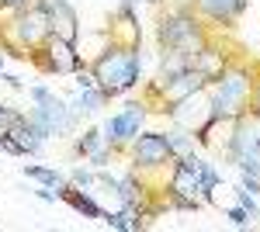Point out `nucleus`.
I'll list each match as a JSON object with an SVG mask.
<instances>
[{
  "label": "nucleus",
  "mask_w": 260,
  "mask_h": 232,
  "mask_svg": "<svg viewBox=\"0 0 260 232\" xmlns=\"http://www.w3.org/2000/svg\"><path fill=\"white\" fill-rule=\"evenodd\" d=\"M250 115H260V80H253V90H250Z\"/></svg>",
  "instance_id": "nucleus-27"
},
{
  "label": "nucleus",
  "mask_w": 260,
  "mask_h": 232,
  "mask_svg": "<svg viewBox=\"0 0 260 232\" xmlns=\"http://www.w3.org/2000/svg\"><path fill=\"white\" fill-rule=\"evenodd\" d=\"M0 149H4V153H11V156H24L21 142L11 136V132H0Z\"/></svg>",
  "instance_id": "nucleus-25"
},
{
  "label": "nucleus",
  "mask_w": 260,
  "mask_h": 232,
  "mask_svg": "<svg viewBox=\"0 0 260 232\" xmlns=\"http://www.w3.org/2000/svg\"><path fill=\"white\" fill-rule=\"evenodd\" d=\"M250 0H194V11L212 24H233L246 11Z\"/></svg>",
  "instance_id": "nucleus-12"
},
{
  "label": "nucleus",
  "mask_w": 260,
  "mask_h": 232,
  "mask_svg": "<svg viewBox=\"0 0 260 232\" xmlns=\"http://www.w3.org/2000/svg\"><path fill=\"white\" fill-rule=\"evenodd\" d=\"M257 121H260V115H257Z\"/></svg>",
  "instance_id": "nucleus-33"
},
{
  "label": "nucleus",
  "mask_w": 260,
  "mask_h": 232,
  "mask_svg": "<svg viewBox=\"0 0 260 232\" xmlns=\"http://www.w3.org/2000/svg\"><path fill=\"white\" fill-rule=\"evenodd\" d=\"M156 39H160L163 52L184 56L187 62H194V56L208 45V35H205L201 21L194 18V11H187V7H177V11H170V14L160 21Z\"/></svg>",
  "instance_id": "nucleus-3"
},
{
  "label": "nucleus",
  "mask_w": 260,
  "mask_h": 232,
  "mask_svg": "<svg viewBox=\"0 0 260 232\" xmlns=\"http://www.w3.org/2000/svg\"><path fill=\"white\" fill-rule=\"evenodd\" d=\"M156 90H160V97H163V108H160V111H167V108H174V104H180V101L201 94V90H208V77L198 73L194 66H187V70L174 73L170 80L156 83V87H153V94H156Z\"/></svg>",
  "instance_id": "nucleus-7"
},
{
  "label": "nucleus",
  "mask_w": 260,
  "mask_h": 232,
  "mask_svg": "<svg viewBox=\"0 0 260 232\" xmlns=\"http://www.w3.org/2000/svg\"><path fill=\"white\" fill-rule=\"evenodd\" d=\"M250 90H253V73L243 66H225L208 83V118L222 125L250 115Z\"/></svg>",
  "instance_id": "nucleus-1"
},
{
  "label": "nucleus",
  "mask_w": 260,
  "mask_h": 232,
  "mask_svg": "<svg viewBox=\"0 0 260 232\" xmlns=\"http://www.w3.org/2000/svg\"><path fill=\"white\" fill-rule=\"evenodd\" d=\"M28 121L39 128L42 139H59V136H70L73 128H77V121L80 118L73 115V108H70V101H62L56 90L39 101V104H31V111H28Z\"/></svg>",
  "instance_id": "nucleus-4"
},
{
  "label": "nucleus",
  "mask_w": 260,
  "mask_h": 232,
  "mask_svg": "<svg viewBox=\"0 0 260 232\" xmlns=\"http://www.w3.org/2000/svg\"><path fill=\"white\" fill-rule=\"evenodd\" d=\"M177 159H180V163H184V167H187V170H191L194 177H198L201 197H205V205H212V201H215L212 194H215V187L222 184V174L215 170V167H212V163H208V159H205V156L194 153V149H191V153H184V156H177Z\"/></svg>",
  "instance_id": "nucleus-11"
},
{
  "label": "nucleus",
  "mask_w": 260,
  "mask_h": 232,
  "mask_svg": "<svg viewBox=\"0 0 260 232\" xmlns=\"http://www.w3.org/2000/svg\"><path fill=\"white\" fill-rule=\"evenodd\" d=\"M225 218H229L236 229H246V225H253V218H250V212H246L243 205H233V208H225Z\"/></svg>",
  "instance_id": "nucleus-23"
},
{
  "label": "nucleus",
  "mask_w": 260,
  "mask_h": 232,
  "mask_svg": "<svg viewBox=\"0 0 260 232\" xmlns=\"http://www.w3.org/2000/svg\"><path fill=\"white\" fill-rule=\"evenodd\" d=\"M108 142L101 139V128H83V136H77V142H73V149L83 156V159H90L94 153H101Z\"/></svg>",
  "instance_id": "nucleus-19"
},
{
  "label": "nucleus",
  "mask_w": 260,
  "mask_h": 232,
  "mask_svg": "<svg viewBox=\"0 0 260 232\" xmlns=\"http://www.w3.org/2000/svg\"><path fill=\"white\" fill-rule=\"evenodd\" d=\"M70 184H73V187H80V191H90V194H94L98 170H94V167H73V170H70Z\"/></svg>",
  "instance_id": "nucleus-20"
},
{
  "label": "nucleus",
  "mask_w": 260,
  "mask_h": 232,
  "mask_svg": "<svg viewBox=\"0 0 260 232\" xmlns=\"http://www.w3.org/2000/svg\"><path fill=\"white\" fill-rule=\"evenodd\" d=\"M35 197H42V201H49V205H56V201H62L59 194L52 191V187H39V191H35Z\"/></svg>",
  "instance_id": "nucleus-29"
},
{
  "label": "nucleus",
  "mask_w": 260,
  "mask_h": 232,
  "mask_svg": "<svg viewBox=\"0 0 260 232\" xmlns=\"http://www.w3.org/2000/svg\"><path fill=\"white\" fill-rule=\"evenodd\" d=\"M236 170H243V174H250V177H257V180H260V146L243 156L240 163H236Z\"/></svg>",
  "instance_id": "nucleus-21"
},
{
  "label": "nucleus",
  "mask_w": 260,
  "mask_h": 232,
  "mask_svg": "<svg viewBox=\"0 0 260 232\" xmlns=\"http://www.w3.org/2000/svg\"><path fill=\"white\" fill-rule=\"evenodd\" d=\"M236 205H243L246 212H250V218L257 222L260 218V205H257V194H250L246 187H236Z\"/></svg>",
  "instance_id": "nucleus-22"
},
{
  "label": "nucleus",
  "mask_w": 260,
  "mask_h": 232,
  "mask_svg": "<svg viewBox=\"0 0 260 232\" xmlns=\"http://www.w3.org/2000/svg\"><path fill=\"white\" fill-rule=\"evenodd\" d=\"M0 73H4V56H0Z\"/></svg>",
  "instance_id": "nucleus-32"
},
{
  "label": "nucleus",
  "mask_w": 260,
  "mask_h": 232,
  "mask_svg": "<svg viewBox=\"0 0 260 232\" xmlns=\"http://www.w3.org/2000/svg\"><path fill=\"white\" fill-rule=\"evenodd\" d=\"M191 66H194L198 73H205V77H208V83H212V80H215V77L222 73V70H225V56H222L219 49L205 45L198 56H194V62H191Z\"/></svg>",
  "instance_id": "nucleus-17"
},
{
  "label": "nucleus",
  "mask_w": 260,
  "mask_h": 232,
  "mask_svg": "<svg viewBox=\"0 0 260 232\" xmlns=\"http://www.w3.org/2000/svg\"><path fill=\"white\" fill-rule=\"evenodd\" d=\"M4 7H11V11H21V7H31L35 0H0Z\"/></svg>",
  "instance_id": "nucleus-31"
},
{
  "label": "nucleus",
  "mask_w": 260,
  "mask_h": 232,
  "mask_svg": "<svg viewBox=\"0 0 260 232\" xmlns=\"http://www.w3.org/2000/svg\"><path fill=\"white\" fill-rule=\"evenodd\" d=\"M39 66L45 73H56V77H73L83 66L80 52H77V42H66L59 35H49L45 45L39 49Z\"/></svg>",
  "instance_id": "nucleus-6"
},
{
  "label": "nucleus",
  "mask_w": 260,
  "mask_h": 232,
  "mask_svg": "<svg viewBox=\"0 0 260 232\" xmlns=\"http://www.w3.org/2000/svg\"><path fill=\"white\" fill-rule=\"evenodd\" d=\"M73 83H77V90H87V87H98V80L90 73V66H80L77 73H73Z\"/></svg>",
  "instance_id": "nucleus-24"
},
{
  "label": "nucleus",
  "mask_w": 260,
  "mask_h": 232,
  "mask_svg": "<svg viewBox=\"0 0 260 232\" xmlns=\"http://www.w3.org/2000/svg\"><path fill=\"white\" fill-rule=\"evenodd\" d=\"M163 139H167V146H170L174 159L194 149V132H187V128H180V125H174L170 132H163Z\"/></svg>",
  "instance_id": "nucleus-18"
},
{
  "label": "nucleus",
  "mask_w": 260,
  "mask_h": 232,
  "mask_svg": "<svg viewBox=\"0 0 260 232\" xmlns=\"http://www.w3.org/2000/svg\"><path fill=\"white\" fill-rule=\"evenodd\" d=\"M59 197H62V201H66V205H70L77 215H83V218H104V208L94 201V194H90V191H80V187H73V184H70V187H66Z\"/></svg>",
  "instance_id": "nucleus-14"
},
{
  "label": "nucleus",
  "mask_w": 260,
  "mask_h": 232,
  "mask_svg": "<svg viewBox=\"0 0 260 232\" xmlns=\"http://www.w3.org/2000/svg\"><path fill=\"white\" fill-rule=\"evenodd\" d=\"M146 118H149V111H146L142 101H125L121 111H115V115H108L104 121H101V139H104L111 149L132 146V139L142 132Z\"/></svg>",
  "instance_id": "nucleus-5"
},
{
  "label": "nucleus",
  "mask_w": 260,
  "mask_h": 232,
  "mask_svg": "<svg viewBox=\"0 0 260 232\" xmlns=\"http://www.w3.org/2000/svg\"><path fill=\"white\" fill-rule=\"evenodd\" d=\"M24 177H31V180H39L42 187H52L56 194H62L66 187H70V177L59 174L56 167H39V163H24V170H21Z\"/></svg>",
  "instance_id": "nucleus-15"
},
{
  "label": "nucleus",
  "mask_w": 260,
  "mask_h": 232,
  "mask_svg": "<svg viewBox=\"0 0 260 232\" xmlns=\"http://www.w3.org/2000/svg\"><path fill=\"white\" fill-rule=\"evenodd\" d=\"M90 73H94L101 90H108V97H121L128 90H136L142 80L139 45H111V49H104L94 59Z\"/></svg>",
  "instance_id": "nucleus-2"
},
{
  "label": "nucleus",
  "mask_w": 260,
  "mask_h": 232,
  "mask_svg": "<svg viewBox=\"0 0 260 232\" xmlns=\"http://www.w3.org/2000/svg\"><path fill=\"white\" fill-rule=\"evenodd\" d=\"M0 80H4L7 87H14V90H24V83H21V77H14V73H0Z\"/></svg>",
  "instance_id": "nucleus-30"
},
{
  "label": "nucleus",
  "mask_w": 260,
  "mask_h": 232,
  "mask_svg": "<svg viewBox=\"0 0 260 232\" xmlns=\"http://www.w3.org/2000/svg\"><path fill=\"white\" fill-rule=\"evenodd\" d=\"M35 4H39V11L45 14L52 35H59L66 42L80 39V18H77V11H73L70 0H35Z\"/></svg>",
  "instance_id": "nucleus-10"
},
{
  "label": "nucleus",
  "mask_w": 260,
  "mask_h": 232,
  "mask_svg": "<svg viewBox=\"0 0 260 232\" xmlns=\"http://www.w3.org/2000/svg\"><path fill=\"white\" fill-rule=\"evenodd\" d=\"M111 97L108 90H101V87H87V90H77L73 101H70V108H73V115L83 118V115H101V108L108 104Z\"/></svg>",
  "instance_id": "nucleus-13"
},
{
  "label": "nucleus",
  "mask_w": 260,
  "mask_h": 232,
  "mask_svg": "<svg viewBox=\"0 0 260 232\" xmlns=\"http://www.w3.org/2000/svg\"><path fill=\"white\" fill-rule=\"evenodd\" d=\"M49 94H52V87H45V83H35V87H28V101H31V104L45 101Z\"/></svg>",
  "instance_id": "nucleus-26"
},
{
  "label": "nucleus",
  "mask_w": 260,
  "mask_h": 232,
  "mask_svg": "<svg viewBox=\"0 0 260 232\" xmlns=\"http://www.w3.org/2000/svg\"><path fill=\"white\" fill-rule=\"evenodd\" d=\"M11 31H14L18 45H24V49H42V45H45V39L52 35V28H49L45 14L39 11V4H31V7H21V11H14Z\"/></svg>",
  "instance_id": "nucleus-9"
},
{
  "label": "nucleus",
  "mask_w": 260,
  "mask_h": 232,
  "mask_svg": "<svg viewBox=\"0 0 260 232\" xmlns=\"http://www.w3.org/2000/svg\"><path fill=\"white\" fill-rule=\"evenodd\" d=\"M104 225L115 229V232H136V229H142L139 205H121V212H104Z\"/></svg>",
  "instance_id": "nucleus-16"
},
{
  "label": "nucleus",
  "mask_w": 260,
  "mask_h": 232,
  "mask_svg": "<svg viewBox=\"0 0 260 232\" xmlns=\"http://www.w3.org/2000/svg\"><path fill=\"white\" fill-rule=\"evenodd\" d=\"M167 163H174V153H170L163 132H139L132 139V167L136 170H163Z\"/></svg>",
  "instance_id": "nucleus-8"
},
{
  "label": "nucleus",
  "mask_w": 260,
  "mask_h": 232,
  "mask_svg": "<svg viewBox=\"0 0 260 232\" xmlns=\"http://www.w3.org/2000/svg\"><path fill=\"white\" fill-rule=\"evenodd\" d=\"M240 187H246L250 194H260V180H257V177H250V174H243V170H240Z\"/></svg>",
  "instance_id": "nucleus-28"
}]
</instances>
